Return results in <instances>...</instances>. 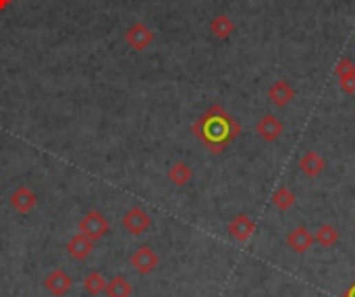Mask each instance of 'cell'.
I'll list each match as a JSON object with an SVG mask.
<instances>
[{
	"mask_svg": "<svg viewBox=\"0 0 355 297\" xmlns=\"http://www.w3.org/2000/svg\"><path fill=\"white\" fill-rule=\"evenodd\" d=\"M191 133L212 152L220 154L230 142H235L241 133V125L230 113H226L220 104H212L193 125Z\"/></svg>",
	"mask_w": 355,
	"mask_h": 297,
	"instance_id": "1",
	"label": "cell"
},
{
	"mask_svg": "<svg viewBox=\"0 0 355 297\" xmlns=\"http://www.w3.org/2000/svg\"><path fill=\"white\" fill-rule=\"evenodd\" d=\"M79 233H83L92 241H100L102 237H106L110 233V225L100 210H89L79 221Z\"/></svg>",
	"mask_w": 355,
	"mask_h": 297,
	"instance_id": "2",
	"label": "cell"
},
{
	"mask_svg": "<svg viewBox=\"0 0 355 297\" xmlns=\"http://www.w3.org/2000/svg\"><path fill=\"white\" fill-rule=\"evenodd\" d=\"M123 227L131 235H144L152 227V217L142 206H133L123 214Z\"/></svg>",
	"mask_w": 355,
	"mask_h": 297,
	"instance_id": "3",
	"label": "cell"
},
{
	"mask_svg": "<svg viewBox=\"0 0 355 297\" xmlns=\"http://www.w3.org/2000/svg\"><path fill=\"white\" fill-rule=\"evenodd\" d=\"M44 287H46V291H48L50 295L63 297V295H67V293L73 289V278H71L69 272H65V270H61V268H54V270H50V272L46 274Z\"/></svg>",
	"mask_w": 355,
	"mask_h": 297,
	"instance_id": "4",
	"label": "cell"
},
{
	"mask_svg": "<svg viewBox=\"0 0 355 297\" xmlns=\"http://www.w3.org/2000/svg\"><path fill=\"white\" fill-rule=\"evenodd\" d=\"M228 235L237 241V243H248L252 239V235L256 233V223L248 217V214H237L228 227H226Z\"/></svg>",
	"mask_w": 355,
	"mask_h": 297,
	"instance_id": "5",
	"label": "cell"
},
{
	"mask_svg": "<svg viewBox=\"0 0 355 297\" xmlns=\"http://www.w3.org/2000/svg\"><path fill=\"white\" fill-rule=\"evenodd\" d=\"M125 42L129 48L142 52L146 50L152 42H154V32L146 25V23H133L127 32H125Z\"/></svg>",
	"mask_w": 355,
	"mask_h": 297,
	"instance_id": "6",
	"label": "cell"
},
{
	"mask_svg": "<svg viewBox=\"0 0 355 297\" xmlns=\"http://www.w3.org/2000/svg\"><path fill=\"white\" fill-rule=\"evenodd\" d=\"M129 262H131V266L140 274H150V272L156 270V266H158L160 260H158V254L150 245H142V248L136 250V254L129 258Z\"/></svg>",
	"mask_w": 355,
	"mask_h": 297,
	"instance_id": "7",
	"label": "cell"
},
{
	"mask_svg": "<svg viewBox=\"0 0 355 297\" xmlns=\"http://www.w3.org/2000/svg\"><path fill=\"white\" fill-rule=\"evenodd\" d=\"M256 133L260 140H264L266 144H275L283 133H285V125L275 117V115H264L258 123H256Z\"/></svg>",
	"mask_w": 355,
	"mask_h": 297,
	"instance_id": "8",
	"label": "cell"
},
{
	"mask_svg": "<svg viewBox=\"0 0 355 297\" xmlns=\"http://www.w3.org/2000/svg\"><path fill=\"white\" fill-rule=\"evenodd\" d=\"M38 204V195L28 187V185H19L13 193H11V206L13 210H17L19 214H30Z\"/></svg>",
	"mask_w": 355,
	"mask_h": 297,
	"instance_id": "9",
	"label": "cell"
},
{
	"mask_svg": "<svg viewBox=\"0 0 355 297\" xmlns=\"http://www.w3.org/2000/svg\"><path fill=\"white\" fill-rule=\"evenodd\" d=\"M293 98H295V89H293V85H291L289 81H285V79L275 81V83L270 85V89H268V100H270L275 107H279V109H285L287 104H291Z\"/></svg>",
	"mask_w": 355,
	"mask_h": 297,
	"instance_id": "10",
	"label": "cell"
},
{
	"mask_svg": "<svg viewBox=\"0 0 355 297\" xmlns=\"http://www.w3.org/2000/svg\"><path fill=\"white\" fill-rule=\"evenodd\" d=\"M94 243H96V241H92V239L85 237L83 233H77V235H73V237L67 241V254H69L73 260L83 262V260H87V258L92 256Z\"/></svg>",
	"mask_w": 355,
	"mask_h": 297,
	"instance_id": "11",
	"label": "cell"
},
{
	"mask_svg": "<svg viewBox=\"0 0 355 297\" xmlns=\"http://www.w3.org/2000/svg\"><path fill=\"white\" fill-rule=\"evenodd\" d=\"M314 243H316L314 233L308 231V227H295V229L287 235V245H289V250H293L295 254H305L308 250H312Z\"/></svg>",
	"mask_w": 355,
	"mask_h": 297,
	"instance_id": "12",
	"label": "cell"
},
{
	"mask_svg": "<svg viewBox=\"0 0 355 297\" xmlns=\"http://www.w3.org/2000/svg\"><path fill=\"white\" fill-rule=\"evenodd\" d=\"M324 168H326V160H324L316 150H308V152L301 156V160H299V170H301L308 179L318 177Z\"/></svg>",
	"mask_w": 355,
	"mask_h": 297,
	"instance_id": "13",
	"label": "cell"
},
{
	"mask_svg": "<svg viewBox=\"0 0 355 297\" xmlns=\"http://www.w3.org/2000/svg\"><path fill=\"white\" fill-rule=\"evenodd\" d=\"M108 297H131L133 293V287L131 283L123 276V274H116L112 276L108 283H106V291H104Z\"/></svg>",
	"mask_w": 355,
	"mask_h": 297,
	"instance_id": "14",
	"label": "cell"
},
{
	"mask_svg": "<svg viewBox=\"0 0 355 297\" xmlns=\"http://www.w3.org/2000/svg\"><path fill=\"white\" fill-rule=\"evenodd\" d=\"M272 206L277 208V210H281V212H287L289 208H293V204H295V193L287 187V185H279L277 189H275V193H272Z\"/></svg>",
	"mask_w": 355,
	"mask_h": 297,
	"instance_id": "15",
	"label": "cell"
},
{
	"mask_svg": "<svg viewBox=\"0 0 355 297\" xmlns=\"http://www.w3.org/2000/svg\"><path fill=\"white\" fill-rule=\"evenodd\" d=\"M210 32L214 34V38L218 40H226L235 34V23L230 17L226 15H216L212 21H210Z\"/></svg>",
	"mask_w": 355,
	"mask_h": 297,
	"instance_id": "16",
	"label": "cell"
},
{
	"mask_svg": "<svg viewBox=\"0 0 355 297\" xmlns=\"http://www.w3.org/2000/svg\"><path fill=\"white\" fill-rule=\"evenodd\" d=\"M193 179V170L189 164L185 162H175L171 168H169V181L177 187H185L189 181Z\"/></svg>",
	"mask_w": 355,
	"mask_h": 297,
	"instance_id": "17",
	"label": "cell"
},
{
	"mask_svg": "<svg viewBox=\"0 0 355 297\" xmlns=\"http://www.w3.org/2000/svg\"><path fill=\"white\" fill-rule=\"evenodd\" d=\"M314 239L318 245L322 248H334L338 243V231L332 225H322L318 227V231L314 233Z\"/></svg>",
	"mask_w": 355,
	"mask_h": 297,
	"instance_id": "18",
	"label": "cell"
},
{
	"mask_svg": "<svg viewBox=\"0 0 355 297\" xmlns=\"http://www.w3.org/2000/svg\"><path fill=\"white\" fill-rule=\"evenodd\" d=\"M106 278L100 274V272H89L85 278H83V289L92 295V297H96V295H100V293H104L106 291Z\"/></svg>",
	"mask_w": 355,
	"mask_h": 297,
	"instance_id": "19",
	"label": "cell"
},
{
	"mask_svg": "<svg viewBox=\"0 0 355 297\" xmlns=\"http://www.w3.org/2000/svg\"><path fill=\"white\" fill-rule=\"evenodd\" d=\"M334 73H336L338 79H341V77H347V75H353V73H355V63H353L349 56H343V58L336 63Z\"/></svg>",
	"mask_w": 355,
	"mask_h": 297,
	"instance_id": "20",
	"label": "cell"
},
{
	"mask_svg": "<svg viewBox=\"0 0 355 297\" xmlns=\"http://www.w3.org/2000/svg\"><path fill=\"white\" fill-rule=\"evenodd\" d=\"M338 87H341L343 94L353 96L355 94V73L353 75H347V77H341L338 79Z\"/></svg>",
	"mask_w": 355,
	"mask_h": 297,
	"instance_id": "21",
	"label": "cell"
},
{
	"mask_svg": "<svg viewBox=\"0 0 355 297\" xmlns=\"http://www.w3.org/2000/svg\"><path fill=\"white\" fill-rule=\"evenodd\" d=\"M343 297H355V283H351V285H349V287L345 289Z\"/></svg>",
	"mask_w": 355,
	"mask_h": 297,
	"instance_id": "22",
	"label": "cell"
},
{
	"mask_svg": "<svg viewBox=\"0 0 355 297\" xmlns=\"http://www.w3.org/2000/svg\"><path fill=\"white\" fill-rule=\"evenodd\" d=\"M11 3H13V0H0V11H5Z\"/></svg>",
	"mask_w": 355,
	"mask_h": 297,
	"instance_id": "23",
	"label": "cell"
}]
</instances>
